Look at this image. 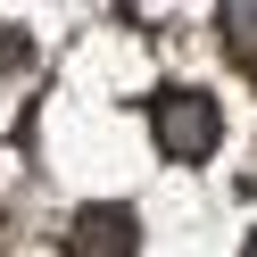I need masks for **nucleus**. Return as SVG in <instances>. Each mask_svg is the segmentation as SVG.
<instances>
[{
	"label": "nucleus",
	"mask_w": 257,
	"mask_h": 257,
	"mask_svg": "<svg viewBox=\"0 0 257 257\" xmlns=\"http://www.w3.org/2000/svg\"><path fill=\"white\" fill-rule=\"evenodd\" d=\"M133 249H141V224L116 199H91L75 216V232H67V257H133Z\"/></svg>",
	"instance_id": "2"
},
{
	"label": "nucleus",
	"mask_w": 257,
	"mask_h": 257,
	"mask_svg": "<svg viewBox=\"0 0 257 257\" xmlns=\"http://www.w3.org/2000/svg\"><path fill=\"white\" fill-rule=\"evenodd\" d=\"M216 42L240 58V67H257V0H232V9H224V17H216Z\"/></svg>",
	"instance_id": "3"
},
{
	"label": "nucleus",
	"mask_w": 257,
	"mask_h": 257,
	"mask_svg": "<svg viewBox=\"0 0 257 257\" xmlns=\"http://www.w3.org/2000/svg\"><path fill=\"white\" fill-rule=\"evenodd\" d=\"M240 257H257V232H249V249H240Z\"/></svg>",
	"instance_id": "4"
},
{
	"label": "nucleus",
	"mask_w": 257,
	"mask_h": 257,
	"mask_svg": "<svg viewBox=\"0 0 257 257\" xmlns=\"http://www.w3.org/2000/svg\"><path fill=\"white\" fill-rule=\"evenodd\" d=\"M150 124H158V150L166 158H207L216 150V133H224V108L207 100V91H158L150 100Z\"/></svg>",
	"instance_id": "1"
}]
</instances>
